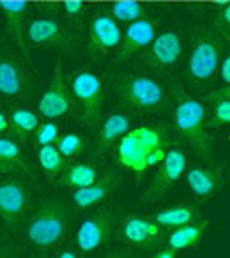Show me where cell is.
Instances as JSON below:
<instances>
[{
	"instance_id": "83f0119b",
	"label": "cell",
	"mask_w": 230,
	"mask_h": 258,
	"mask_svg": "<svg viewBox=\"0 0 230 258\" xmlns=\"http://www.w3.org/2000/svg\"><path fill=\"white\" fill-rule=\"evenodd\" d=\"M55 145H57L59 153H61L66 160H72V158H76L79 153L83 151L85 142H83V138L79 136V134H76V132H66L65 136H59Z\"/></svg>"
},
{
	"instance_id": "484cf974",
	"label": "cell",
	"mask_w": 230,
	"mask_h": 258,
	"mask_svg": "<svg viewBox=\"0 0 230 258\" xmlns=\"http://www.w3.org/2000/svg\"><path fill=\"white\" fill-rule=\"evenodd\" d=\"M0 162L8 166H14L19 172H25L27 166L23 162L21 145L12 138H0Z\"/></svg>"
},
{
	"instance_id": "4316f807",
	"label": "cell",
	"mask_w": 230,
	"mask_h": 258,
	"mask_svg": "<svg viewBox=\"0 0 230 258\" xmlns=\"http://www.w3.org/2000/svg\"><path fill=\"white\" fill-rule=\"evenodd\" d=\"M111 15H113L115 21L132 23L138 19H144L145 8L134 0H121V2H115L111 6Z\"/></svg>"
},
{
	"instance_id": "4fadbf2b",
	"label": "cell",
	"mask_w": 230,
	"mask_h": 258,
	"mask_svg": "<svg viewBox=\"0 0 230 258\" xmlns=\"http://www.w3.org/2000/svg\"><path fill=\"white\" fill-rule=\"evenodd\" d=\"M121 236L132 247L138 249H153L157 247L160 237H162V228L151 219L144 217H127L121 224Z\"/></svg>"
},
{
	"instance_id": "7402d4cb",
	"label": "cell",
	"mask_w": 230,
	"mask_h": 258,
	"mask_svg": "<svg viewBox=\"0 0 230 258\" xmlns=\"http://www.w3.org/2000/svg\"><path fill=\"white\" fill-rule=\"evenodd\" d=\"M198 208L187 206V204H180V206H168L155 211L151 215V221L157 222L160 228H178L183 224H189L198 219Z\"/></svg>"
},
{
	"instance_id": "7c38bea8",
	"label": "cell",
	"mask_w": 230,
	"mask_h": 258,
	"mask_svg": "<svg viewBox=\"0 0 230 258\" xmlns=\"http://www.w3.org/2000/svg\"><path fill=\"white\" fill-rule=\"evenodd\" d=\"M89 30H91V53L94 55H106L113 51L115 47H119L123 40V32L113 15L106 12H96L91 15Z\"/></svg>"
},
{
	"instance_id": "6da1fadb",
	"label": "cell",
	"mask_w": 230,
	"mask_h": 258,
	"mask_svg": "<svg viewBox=\"0 0 230 258\" xmlns=\"http://www.w3.org/2000/svg\"><path fill=\"white\" fill-rule=\"evenodd\" d=\"M168 132L160 126H136L130 128L115 144V160L123 170L144 175L147 170L162 162L168 153Z\"/></svg>"
},
{
	"instance_id": "ffe728a7",
	"label": "cell",
	"mask_w": 230,
	"mask_h": 258,
	"mask_svg": "<svg viewBox=\"0 0 230 258\" xmlns=\"http://www.w3.org/2000/svg\"><path fill=\"white\" fill-rule=\"evenodd\" d=\"M206 228H208V222L204 221H193L189 224L178 226L172 230L166 243H168V247H172L174 251H185V249L198 247L204 234H206Z\"/></svg>"
},
{
	"instance_id": "d4e9b609",
	"label": "cell",
	"mask_w": 230,
	"mask_h": 258,
	"mask_svg": "<svg viewBox=\"0 0 230 258\" xmlns=\"http://www.w3.org/2000/svg\"><path fill=\"white\" fill-rule=\"evenodd\" d=\"M40 124V119L34 111H30L27 108L14 109L10 113V126L15 136H19L21 140H27V136L34 134Z\"/></svg>"
},
{
	"instance_id": "cb8c5ba5",
	"label": "cell",
	"mask_w": 230,
	"mask_h": 258,
	"mask_svg": "<svg viewBox=\"0 0 230 258\" xmlns=\"http://www.w3.org/2000/svg\"><path fill=\"white\" fill-rule=\"evenodd\" d=\"M65 160L66 158L59 153L57 145H42V147H38V164H40L42 172L49 179H57L59 175L65 172Z\"/></svg>"
},
{
	"instance_id": "60d3db41",
	"label": "cell",
	"mask_w": 230,
	"mask_h": 258,
	"mask_svg": "<svg viewBox=\"0 0 230 258\" xmlns=\"http://www.w3.org/2000/svg\"><path fill=\"white\" fill-rule=\"evenodd\" d=\"M32 258H45V256H38V254H36V256H32Z\"/></svg>"
},
{
	"instance_id": "d590c367",
	"label": "cell",
	"mask_w": 230,
	"mask_h": 258,
	"mask_svg": "<svg viewBox=\"0 0 230 258\" xmlns=\"http://www.w3.org/2000/svg\"><path fill=\"white\" fill-rule=\"evenodd\" d=\"M0 258H15L14 247L12 245L8 247L6 243H0Z\"/></svg>"
},
{
	"instance_id": "f1b7e54d",
	"label": "cell",
	"mask_w": 230,
	"mask_h": 258,
	"mask_svg": "<svg viewBox=\"0 0 230 258\" xmlns=\"http://www.w3.org/2000/svg\"><path fill=\"white\" fill-rule=\"evenodd\" d=\"M209 102H211V108H213V121L211 124L215 126H228L230 124V100L228 98H223V96H217V94H211L209 96Z\"/></svg>"
},
{
	"instance_id": "836d02e7",
	"label": "cell",
	"mask_w": 230,
	"mask_h": 258,
	"mask_svg": "<svg viewBox=\"0 0 230 258\" xmlns=\"http://www.w3.org/2000/svg\"><path fill=\"white\" fill-rule=\"evenodd\" d=\"M176 252L178 251H174L172 247H164V249H158V251L149 258H176Z\"/></svg>"
},
{
	"instance_id": "f35d334b",
	"label": "cell",
	"mask_w": 230,
	"mask_h": 258,
	"mask_svg": "<svg viewBox=\"0 0 230 258\" xmlns=\"http://www.w3.org/2000/svg\"><path fill=\"white\" fill-rule=\"evenodd\" d=\"M17 172H19V170L14 168V166H8L0 162V175H2V173H17Z\"/></svg>"
},
{
	"instance_id": "e575fe53",
	"label": "cell",
	"mask_w": 230,
	"mask_h": 258,
	"mask_svg": "<svg viewBox=\"0 0 230 258\" xmlns=\"http://www.w3.org/2000/svg\"><path fill=\"white\" fill-rule=\"evenodd\" d=\"M102 258H138V256L129 251H111L108 254H104Z\"/></svg>"
},
{
	"instance_id": "4dcf8cb0",
	"label": "cell",
	"mask_w": 230,
	"mask_h": 258,
	"mask_svg": "<svg viewBox=\"0 0 230 258\" xmlns=\"http://www.w3.org/2000/svg\"><path fill=\"white\" fill-rule=\"evenodd\" d=\"M219 76H221V81L224 85H230V51L224 55V58L221 60V66H219Z\"/></svg>"
},
{
	"instance_id": "ba28073f",
	"label": "cell",
	"mask_w": 230,
	"mask_h": 258,
	"mask_svg": "<svg viewBox=\"0 0 230 258\" xmlns=\"http://www.w3.org/2000/svg\"><path fill=\"white\" fill-rule=\"evenodd\" d=\"M187 170V155L178 147H170L162 162L158 164V170L153 177L151 185L147 186L142 204L144 202H153L160 198L164 192H168L176 183L181 179V175Z\"/></svg>"
},
{
	"instance_id": "ab89813d",
	"label": "cell",
	"mask_w": 230,
	"mask_h": 258,
	"mask_svg": "<svg viewBox=\"0 0 230 258\" xmlns=\"http://www.w3.org/2000/svg\"><path fill=\"white\" fill-rule=\"evenodd\" d=\"M57 258H78V254H76V251H74V249H65V251L61 252Z\"/></svg>"
},
{
	"instance_id": "d6a6232c",
	"label": "cell",
	"mask_w": 230,
	"mask_h": 258,
	"mask_svg": "<svg viewBox=\"0 0 230 258\" xmlns=\"http://www.w3.org/2000/svg\"><path fill=\"white\" fill-rule=\"evenodd\" d=\"M219 23L226 29H230V4L219 10Z\"/></svg>"
},
{
	"instance_id": "44dd1931",
	"label": "cell",
	"mask_w": 230,
	"mask_h": 258,
	"mask_svg": "<svg viewBox=\"0 0 230 258\" xmlns=\"http://www.w3.org/2000/svg\"><path fill=\"white\" fill-rule=\"evenodd\" d=\"M130 128H132V121H130L129 115H125V113L108 115V117L104 119V122L100 124L98 134H96L98 147H102V149H109V147L117 144Z\"/></svg>"
},
{
	"instance_id": "603a6c76",
	"label": "cell",
	"mask_w": 230,
	"mask_h": 258,
	"mask_svg": "<svg viewBox=\"0 0 230 258\" xmlns=\"http://www.w3.org/2000/svg\"><path fill=\"white\" fill-rule=\"evenodd\" d=\"M96 179H98L96 166L89 162H78L65 168V172L59 177V185L66 188H83V186L93 185Z\"/></svg>"
},
{
	"instance_id": "e0dca14e",
	"label": "cell",
	"mask_w": 230,
	"mask_h": 258,
	"mask_svg": "<svg viewBox=\"0 0 230 258\" xmlns=\"http://www.w3.org/2000/svg\"><path fill=\"white\" fill-rule=\"evenodd\" d=\"M119 185V177L113 173H108L100 179H96L93 185L83 186V188H76L72 192V202L74 206L79 209H89L100 204L102 200H106L111 190Z\"/></svg>"
},
{
	"instance_id": "30bf717a",
	"label": "cell",
	"mask_w": 230,
	"mask_h": 258,
	"mask_svg": "<svg viewBox=\"0 0 230 258\" xmlns=\"http://www.w3.org/2000/svg\"><path fill=\"white\" fill-rule=\"evenodd\" d=\"M30 190L19 179L0 181V219L6 224H17L29 209Z\"/></svg>"
},
{
	"instance_id": "5b68a950",
	"label": "cell",
	"mask_w": 230,
	"mask_h": 258,
	"mask_svg": "<svg viewBox=\"0 0 230 258\" xmlns=\"http://www.w3.org/2000/svg\"><path fill=\"white\" fill-rule=\"evenodd\" d=\"M223 60V42L217 36H198L187 57V76L194 83H209L219 72Z\"/></svg>"
},
{
	"instance_id": "1f68e13d",
	"label": "cell",
	"mask_w": 230,
	"mask_h": 258,
	"mask_svg": "<svg viewBox=\"0 0 230 258\" xmlns=\"http://www.w3.org/2000/svg\"><path fill=\"white\" fill-rule=\"evenodd\" d=\"M81 10H83L81 0H66L65 2V12L68 15H78Z\"/></svg>"
},
{
	"instance_id": "d6986e66",
	"label": "cell",
	"mask_w": 230,
	"mask_h": 258,
	"mask_svg": "<svg viewBox=\"0 0 230 258\" xmlns=\"http://www.w3.org/2000/svg\"><path fill=\"white\" fill-rule=\"evenodd\" d=\"M63 25L53 17H34L27 25V38L36 45H57L63 42Z\"/></svg>"
},
{
	"instance_id": "8d00e7d4",
	"label": "cell",
	"mask_w": 230,
	"mask_h": 258,
	"mask_svg": "<svg viewBox=\"0 0 230 258\" xmlns=\"http://www.w3.org/2000/svg\"><path fill=\"white\" fill-rule=\"evenodd\" d=\"M8 126H10V117H8L4 111H0V136L6 132Z\"/></svg>"
},
{
	"instance_id": "ac0fdd59",
	"label": "cell",
	"mask_w": 230,
	"mask_h": 258,
	"mask_svg": "<svg viewBox=\"0 0 230 258\" xmlns=\"http://www.w3.org/2000/svg\"><path fill=\"white\" fill-rule=\"evenodd\" d=\"M27 83L19 64L14 58L0 57V96L4 98H21Z\"/></svg>"
},
{
	"instance_id": "3957f363",
	"label": "cell",
	"mask_w": 230,
	"mask_h": 258,
	"mask_svg": "<svg viewBox=\"0 0 230 258\" xmlns=\"http://www.w3.org/2000/svg\"><path fill=\"white\" fill-rule=\"evenodd\" d=\"M113 89L123 106L142 113H155L170 104V91L160 79L147 74H125L113 81Z\"/></svg>"
},
{
	"instance_id": "52a82bcc",
	"label": "cell",
	"mask_w": 230,
	"mask_h": 258,
	"mask_svg": "<svg viewBox=\"0 0 230 258\" xmlns=\"http://www.w3.org/2000/svg\"><path fill=\"white\" fill-rule=\"evenodd\" d=\"M70 93L83 106V122L93 126L98 122L104 106V87L102 79L91 70H79L72 76Z\"/></svg>"
},
{
	"instance_id": "2e32d148",
	"label": "cell",
	"mask_w": 230,
	"mask_h": 258,
	"mask_svg": "<svg viewBox=\"0 0 230 258\" xmlns=\"http://www.w3.org/2000/svg\"><path fill=\"white\" fill-rule=\"evenodd\" d=\"M0 10L6 19V27L10 36L14 38L15 43L19 45V49L25 53L27 60H30V53L25 45V14L29 10V4L23 0H4L0 2Z\"/></svg>"
},
{
	"instance_id": "8fae6325",
	"label": "cell",
	"mask_w": 230,
	"mask_h": 258,
	"mask_svg": "<svg viewBox=\"0 0 230 258\" xmlns=\"http://www.w3.org/2000/svg\"><path fill=\"white\" fill-rule=\"evenodd\" d=\"M183 53V36L180 30L168 29L153 38L147 47V64L153 68H170Z\"/></svg>"
},
{
	"instance_id": "9a60e30c",
	"label": "cell",
	"mask_w": 230,
	"mask_h": 258,
	"mask_svg": "<svg viewBox=\"0 0 230 258\" xmlns=\"http://www.w3.org/2000/svg\"><path fill=\"white\" fill-rule=\"evenodd\" d=\"M185 181H187L189 190L193 192L194 198L204 202L211 200L217 194V190L221 188V185H223L221 175L215 170L204 168V166L191 168L187 172V175H185Z\"/></svg>"
},
{
	"instance_id": "f546056e",
	"label": "cell",
	"mask_w": 230,
	"mask_h": 258,
	"mask_svg": "<svg viewBox=\"0 0 230 258\" xmlns=\"http://www.w3.org/2000/svg\"><path fill=\"white\" fill-rule=\"evenodd\" d=\"M34 140H36L38 147L42 145H55L59 140V126L53 121H45L38 124L36 132H34Z\"/></svg>"
},
{
	"instance_id": "5bb4252c",
	"label": "cell",
	"mask_w": 230,
	"mask_h": 258,
	"mask_svg": "<svg viewBox=\"0 0 230 258\" xmlns=\"http://www.w3.org/2000/svg\"><path fill=\"white\" fill-rule=\"evenodd\" d=\"M157 36V25L151 19H138V21L129 23V27L123 34V40L119 43V51H117V60L136 55L138 51L149 47L153 38Z\"/></svg>"
},
{
	"instance_id": "277c9868",
	"label": "cell",
	"mask_w": 230,
	"mask_h": 258,
	"mask_svg": "<svg viewBox=\"0 0 230 258\" xmlns=\"http://www.w3.org/2000/svg\"><path fill=\"white\" fill-rule=\"evenodd\" d=\"M172 119L178 134L187 142V145L198 157L209 164L213 160V147L206 122V108L202 106V102L194 100L187 94H180L174 106Z\"/></svg>"
},
{
	"instance_id": "74e56055",
	"label": "cell",
	"mask_w": 230,
	"mask_h": 258,
	"mask_svg": "<svg viewBox=\"0 0 230 258\" xmlns=\"http://www.w3.org/2000/svg\"><path fill=\"white\" fill-rule=\"evenodd\" d=\"M211 94H217V96H223V98H228L230 100V85H224L223 89H217L215 93Z\"/></svg>"
},
{
	"instance_id": "7a4b0ae2",
	"label": "cell",
	"mask_w": 230,
	"mask_h": 258,
	"mask_svg": "<svg viewBox=\"0 0 230 258\" xmlns=\"http://www.w3.org/2000/svg\"><path fill=\"white\" fill-rule=\"evenodd\" d=\"M68 209L61 200H43L25 224V239L38 251H47L65 241L68 234Z\"/></svg>"
},
{
	"instance_id": "8992f818",
	"label": "cell",
	"mask_w": 230,
	"mask_h": 258,
	"mask_svg": "<svg viewBox=\"0 0 230 258\" xmlns=\"http://www.w3.org/2000/svg\"><path fill=\"white\" fill-rule=\"evenodd\" d=\"M117 217L113 208L102 206L98 211L81 221L78 232H76V245L81 252H94L102 249L113 236Z\"/></svg>"
},
{
	"instance_id": "9c48e42d",
	"label": "cell",
	"mask_w": 230,
	"mask_h": 258,
	"mask_svg": "<svg viewBox=\"0 0 230 258\" xmlns=\"http://www.w3.org/2000/svg\"><path fill=\"white\" fill-rule=\"evenodd\" d=\"M72 108V94H70L68 87H66V81L63 78V68H61V62H59L49 87L40 96L38 109H40V115L45 117V119H61V117L70 113Z\"/></svg>"
}]
</instances>
